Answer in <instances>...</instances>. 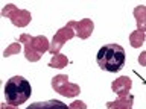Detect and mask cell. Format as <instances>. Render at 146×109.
<instances>
[{"label": "cell", "mask_w": 146, "mask_h": 109, "mask_svg": "<svg viewBox=\"0 0 146 109\" xmlns=\"http://www.w3.org/2000/svg\"><path fill=\"white\" fill-rule=\"evenodd\" d=\"M96 61L100 70L117 73L125 65V50L119 44H105L99 49Z\"/></svg>", "instance_id": "1"}, {"label": "cell", "mask_w": 146, "mask_h": 109, "mask_svg": "<svg viewBox=\"0 0 146 109\" xmlns=\"http://www.w3.org/2000/svg\"><path fill=\"white\" fill-rule=\"evenodd\" d=\"M31 94H32L31 83L21 76L11 77L5 85V98H6V103L12 104V106L23 104L31 97Z\"/></svg>", "instance_id": "2"}, {"label": "cell", "mask_w": 146, "mask_h": 109, "mask_svg": "<svg viewBox=\"0 0 146 109\" xmlns=\"http://www.w3.org/2000/svg\"><path fill=\"white\" fill-rule=\"evenodd\" d=\"M20 41L25 44V56L27 61L36 62L40 61V58L47 52H50V44L46 36H31L27 33L20 35Z\"/></svg>", "instance_id": "3"}, {"label": "cell", "mask_w": 146, "mask_h": 109, "mask_svg": "<svg viewBox=\"0 0 146 109\" xmlns=\"http://www.w3.org/2000/svg\"><path fill=\"white\" fill-rule=\"evenodd\" d=\"M52 88L56 91L58 94L64 95V97H76L81 93L79 85L76 83H70L68 82V76L67 74H58L52 79Z\"/></svg>", "instance_id": "4"}, {"label": "cell", "mask_w": 146, "mask_h": 109, "mask_svg": "<svg viewBox=\"0 0 146 109\" xmlns=\"http://www.w3.org/2000/svg\"><path fill=\"white\" fill-rule=\"evenodd\" d=\"M2 15L9 18L12 21V24H15L17 27H25L31 23V12L26 9H18L15 5L9 3L2 9Z\"/></svg>", "instance_id": "5"}, {"label": "cell", "mask_w": 146, "mask_h": 109, "mask_svg": "<svg viewBox=\"0 0 146 109\" xmlns=\"http://www.w3.org/2000/svg\"><path fill=\"white\" fill-rule=\"evenodd\" d=\"M75 35H76V33H75V30H73L72 27H68V26L61 27V29H59L56 33H55L52 43H50V53H53V54L59 53V49H61L68 39H72Z\"/></svg>", "instance_id": "6"}, {"label": "cell", "mask_w": 146, "mask_h": 109, "mask_svg": "<svg viewBox=\"0 0 146 109\" xmlns=\"http://www.w3.org/2000/svg\"><path fill=\"white\" fill-rule=\"evenodd\" d=\"M67 26L72 27V29L75 30L76 36H79L81 39L90 38L91 32H93V29H94V24H93V21H91L90 18H84V20H81V21H73L72 20V21L67 23Z\"/></svg>", "instance_id": "7"}, {"label": "cell", "mask_w": 146, "mask_h": 109, "mask_svg": "<svg viewBox=\"0 0 146 109\" xmlns=\"http://www.w3.org/2000/svg\"><path fill=\"white\" fill-rule=\"evenodd\" d=\"M131 86H132V80L128 76H122V77H117L116 80H113L111 89L119 97H126L129 89H131Z\"/></svg>", "instance_id": "8"}, {"label": "cell", "mask_w": 146, "mask_h": 109, "mask_svg": "<svg viewBox=\"0 0 146 109\" xmlns=\"http://www.w3.org/2000/svg\"><path fill=\"white\" fill-rule=\"evenodd\" d=\"M26 109H68V106L59 100H46V102L32 103Z\"/></svg>", "instance_id": "9"}, {"label": "cell", "mask_w": 146, "mask_h": 109, "mask_svg": "<svg viewBox=\"0 0 146 109\" xmlns=\"http://www.w3.org/2000/svg\"><path fill=\"white\" fill-rule=\"evenodd\" d=\"M132 103H134V95L128 94L126 97H119L114 102H108L107 108L108 109H132Z\"/></svg>", "instance_id": "10"}, {"label": "cell", "mask_w": 146, "mask_h": 109, "mask_svg": "<svg viewBox=\"0 0 146 109\" xmlns=\"http://www.w3.org/2000/svg\"><path fill=\"white\" fill-rule=\"evenodd\" d=\"M132 14H134V18L137 21V30L146 32V6L139 5V6L134 8Z\"/></svg>", "instance_id": "11"}, {"label": "cell", "mask_w": 146, "mask_h": 109, "mask_svg": "<svg viewBox=\"0 0 146 109\" xmlns=\"http://www.w3.org/2000/svg\"><path fill=\"white\" fill-rule=\"evenodd\" d=\"M68 65V59L66 54H61V53H56L53 54V58L49 61V67L50 68H64Z\"/></svg>", "instance_id": "12"}, {"label": "cell", "mask_w": 146, "mask_h": 109, "mask_svg": "<svg viewBox=\"0 0 146 109\" xmlns=\"http://www.w3.org/2000/svg\"><path fill=\"white\" fill-rule=\"evenodd\" d=\"M143 43H145V32L134 30V32L129 35V44H131L134 49L141 47V45H143Z\"/></svg>", "instance_id": "13"}, {"label": "cell", "mask_w": 146, "mask_h": 109, "mask_svg": "<svg viewBox=\"0 0 146 109\" xmlns=\"http://www.w3.org/2000/svg\"><path fill=\"white\" fill-rule=\"evenodd\" d=\"M20 52H21L20 45H18L17 43H14V44H11V45H9V47L3 52V56L8 58V56H11V54H17V53H20Z\"/></svg>", "instance_id": "14"}, {"label": "cell", "mask_w": 146, "mask_h": 109, "mask_svg": "<svg viewBox=\"0 0 146 109\" xmlns=\"http://www.w3.org/2000/svg\"><path fill=\"white\" fill-rule=\"evenodd\" d=\"M68 109H87V104L81 100H75L72 104H68Z\"/></svg>", "instance_id": "15"}, {"label": "cell", "mask_w": 146, "mask_h": 109, "mask_svg": "<svg viewBox=\"0 0 146 109\" xmlns=\"http://www.w3.org/2000/svg\"><path fill=\"white\" fill-rule=\"evenodd\" d=\"M139 64L141 67H146V52H141L139 56Z\"/></svg>", "instance_id": "16"}, {"label": "cell", "mask_w": 146, "mask_h": 109, "mask_svg": "<svg viewBox=\"0 0 146 109\" xmlns=\"http://www.w3.org/2000/svg\"><path fill=\"white\" fill-rule=\"evenodd\" d=\"M2 109H18L17 106H12V104H8V103H3L2 104Z\"/></svg>", "instance_id": "17"}]
</instances>
